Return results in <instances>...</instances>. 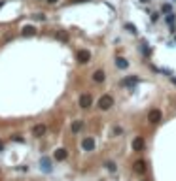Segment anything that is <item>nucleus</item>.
<instances>
[{
  "label": "nucleus",
  "instance_id": "1",
  "mask_svg": "<svg viewBox=\"0 0 176 181\" xmlns=\"http://www.w3.org/2000/svg\"><path fill=\"white\" fill-rule=\"evenodd\" d=\"M97 104H98V108H101L102 111H106V109H110L112 106H114V98H112L110 94H102Z\"/></svg>",
  "mask_w": 176,
  "mask_h": 181
},
{
  "label": "nucleus",
  "instance_id": "2",
  "mask_svg": "<svg viewBox=\"0 0 176 181\" xmlns=\"http://www.w3.org/2000/svg\"><path fill=\"white\" fill-rule=\"evenodd\" d=\"M148 121H150L152 124H155L161 121V109H150L148 111Z\"/></svg>",
  "mask_w": 176,
  "mask_h": 181
},
{
  "label": "nucleus",
  "instance_id": "3",
  "mask_svg": "<svg viewBox=\"0 0 176 181\" xmlns=\"http://www.w3.org/2000/svg\"><path fill=\"white\" fill-rule=\"evenodd\" d=\"M82 149L83 151H95V138H83L82 140Z\"/></svg>",
  "mask_w": 176,
  "mask_h": 181
},
{
  "label": "nucleus",
  "instance_id": "4",
  "mask_svg": "<svg viewBox=\"0 0 176 181\" xmlns=\"http://www.w3.org/2000/svg\"><path fill=\"white\" fill-rule=\"evenodd\" d=\"M138 83H140V78H136V75H131V78H125V79L121 81V85H123V87L133 89V87H136Z\"/></svg>",
  "mask_w": 176,
  "mask_h": 181
},
{
  "label": "nucleus",
  "instance_id": "5",
  "mask_svg": "<svg viewBox=\"0 0 176 181\" xmlns=\"http://www.w3.org/2000/svg\"><path fill=\"white\" fill-rule=\"evenodd\" d=\"M76 57H78V62H82V64H87V62L91 60V53H89L87 49H80Z\"/></svg>",
  "mask_w": 176,
  "mask_h": 181
},
{
  "label": "nucleus",
  "instance_id": "6",
  "mask_svg": "<svg viewBox=\"0 0 176 181\" xmlns=\"http://www.w3.org/2000/svg\"><path fill=\"white\" fill-rule=\"evenodd\" d=\"M91 104H93V98H91V94H80V108L87 109V108H91Z\"/></svg>",
  "mask_w": 176,
  "mask_h": 181
},
{
  "label": "nucleus",
  "instance_id": "7",
  "mask_svg": "<svg viewBox=\"0 0 176 181\" xmlns=\"http://www.w3.org/2000/svg\"><path fill=\"white\" fill-rule=\"evenodd\" d=\"M138 51L144 55V57H150L152 55V49L148 47V41L146 40H140V44H138Z\"/></svg>",
  "mask_w": 176,
  "mask_h": 181
},
{
  "label": "nucleus",
  "instance_id": "8",
  "mask_svg": "<svg viewBox=\"0 0 176 181\" xmlns=\"http://www.w3.org/2000/svg\"><path fill=\"white\" fill-rule=\"evenodd\" d=\"M46 124H34V127H32V136H36V138H42V136H44L46 134Z\"/></svg>",
  "mask_w": 176,
  "mask_h": 181
},
{
  "label": "nucleus",
  "instance_id": "9",
  "mask_svg": "<svg viewBox=\"0 0 176 181\" xmlns=\"http://www.w3.org/2000/svg\"><path fill=\"white\" fill-rule=\"evenodd\" d=\"M144 145H146V142H144V138H135L133 140V151H142L144 149Z\"/></svg>",
  "mask_w": 176,
  "mask_h": 181
},
{
  "label": "nucleus",
  "instance_id": "10",
  "mask_svg": "<svg viewBox=\"0 0 176 181\" xmlns=\"http://www.w3.org/2000/svg\"><path fill=\"white\" fill-rule=\"evenodd\" d=\"M53 157H55V161H65V158L68 157V151H66L65 147H59L57 151H55V155H53Z\"/></svg>",
  "mask_w": 176,
  "mask_h": 181
},
{
  "label": "nucleus",
  "instance_id": "11",
  "mask_svg": "<svg viewBox=\"0 0 176 181\" xmlns=\"http://www.w3.org/2000/svg\"><path fill=\"white\" fill-rule=\"evenodd\" d=\"M133 170H135L136 173H144L146 172V162L144 161H136L135 164H133Z\"/></svg>",
  "mask_w": 176,
  "mask_h": 181
},
{
  "label": "nucleus",
  "instance_id": "12",
  "mask_svg": "<svg viewBox=\"0 0 176 181\" xmlns=\"http://www.w3.org/2000/svg\"><path fill=\"white\" fill-rule=\"evenodd\" d=\"M116 66L119 70H125V68H129V60L123 59V57H116Z\"/></svg>",
  "mask_w": 176,
  "mask_h": 181
},
{
  "label": "nucleus",
  "instance_id": "13",
  "mask_svg": "<svg viewBox=\"0 0 176 181\" xmlns=\"http://www.w3.org/2000/svg\"><path fill=\"white\" fill-rule=\"evenodd\" d=\"M83 128V121L82 119H78V121H72V124H70V130L74 132V134H78V132Z\"/></svg>",
  "mask_w": 176,
  "mask_h": 181
},
{
  "label": "nucleus",
  "instance_id": "14",
  "mask_svg": "<svg viewBox=\"0 0 176 181\" xmlns=\"http://www.w3.org/2000/svg\"><path fill=\"white\" fill-rule=\"evenodd\" d=\"M40 166H42V170H44V172H51V161H49L47 157H44L40 161Z\"/></svg>",
  "mask_w": 176,
  "mask_h": 181
},
{
  "label": "nucleus",
  "instance_id": "15",
  "mask_svg": "<svg viewBox=\"0 0 176 181\" xmlns=\"http://www.w3.org/2000/svg\"><path fill=\"white\" fill-rule=\"evenodd\" d=\"M104 78H106V75H104V72H102V70L93 72V81H95V83H102V81H104Z\"/></svg>",
  "mask_w": 176,
  "mask_h": 181
},
{
  "label": "nucleus",
  "instance_id": "16",
  "mask_svg": "<svg viewBox=\"0 0 176 181\" xmlns=\"http://www.w3.org/2000/svg\"><path fill=\"white\" fill-rule=\"evenodd\" d=\"M34 34H36V29H34V26H23V36H34Z\"/></svg>",
  "mask_w": 176,
  "mask_h": 181
},
{
  "label": "nucleus",
  "instance_id": "17",
  "mask_svg": "<svg viewBox=\"0 0 176 181\" xmlns=\"http://www.w3.org/2000/svg\"><path fill=\"white\" fill-rule=\"evenodd\" d=\"M57 40H61V41H68V32H65V30H57Z\"/></svg>",
  "mask_w": 176,
  "mask_h": 181
},
{
  "label": "nucleus",
  "instance_id": "18",
  "mask_svg": "<svg viewBox=\"0 0 176 181\" xmlns=\"http://www.w3.org/2000/svg\"><path fill=\"white\" fill-rule=\"evenodd\" d=\"M104 166H106V170H110V172H116V170H117V166H116V162H112V161H108V162H104Z\"/></svg>",
  "mask_w": 176,
  "mask_h": 181
},
{
  "label": "nucleus",
  "instance_id": "19",
  "mask_svg": "<svg viewBox=\"0 0 176 181\" xmlns=\"http://www.w3.org/2000/svg\"><path fill=\"white\" fill-rule=\"evenodd\" d=\"M165 21H167V23L168 25H172L174 23V21H176V15H174V13L171 11V13H167V17H165Z\"/></svg>",
  "mask_w": 176,
  "mask_h": 181
},
{
  "label": "nucleus",
  "instance_id": "20",
  "mask_svg": "<svg viewBox=\"0 0 176 181\" xmlns=\"http://www.w3.org/2000/svg\"><path fill=\"white\" fill-rule=\"evenodd\" d=\"M125 29H127L131 34H136V26L133 25V23H125Z\"/></svg>",
  "mask_w": 176,
  "mask_h": 181
},
{
  "label": "nucleus",
  "instance_id": "21",
  "mask_svg": "<svg viewBox=\"0 0 176 181\" xmlns=\"http://www.w3.org/2000/svg\"><path fill=\"white\" fill-rule=\"evenodd\" d=\"M161 10H163L165 13H171V11H172V6H171V4H163V8H161Z\"/></svg>",
  "mask_w": 176,
  "mask_h": 181
},
{
  "label": "nucleus",
  "instance_id": "22",
  "mask_svg": "<svg viewBox=\"0 0 176 181\" xmlns=\"http://www.w3.org/2000/svg\"><path fill=\"white\" fill-rule=\"evenodd\" d=\"M34 19H38V21H46V15H44V13H36V15H34Z\"/></svg>",
  "mask_w": 176,
  "mask_h": 181
},
{
  "label": "nucleus",
  "instance_id": "23",
  "mask_svg": "<svg viewBox=\"0 0 176 181\" xmlns=\"http://www.w3.org/2000/svg\"><path fill=\"white\" fill-rule=\"evenodd\" d=\"M152 23H155V21H159V13H152Z\"/></svg>",
  "mask_w": 176,
  "mask_h": 181
},
{
  "label": "nucleus",
  "instance_id": "24",
  "mask_svg": "<svg viewBox=\"0 0 176 181\" xmlns=\"http://www.w3.org/2000/svg\"><path fill=\"white\" fill-rule=\"evenodd\" d=\"M13 140H15V142H19V143H23V142H25V140H23L21 136H13Z\"/></svg>",
  "mask_w": 176,
  "mask_h": 181
},
{
  "label": "nucleus",
  "instance_id": "25",
  "mask_svg": "<svg viewBox=\"0 0 176 181\" xmlns=\"http://www.w3.org/2000/svg\"><path fill=\"white\" fill-rule=\"evenodd\" d=\"M171 81H172L174 85H176V75H171Z\"/></svg>",
  "mask_w": 176,
  "mask_h": 181
},
{
  "label": "nucleus",
  "instance_id": "26",
  "mask_svg": "<svg viewBox=\"0 0 176 181\" xmlns=\"http://www.w3.org/2000/svg\"><path fill=\"white\" fill-rule=\"evenodd\" d=\"M46 2H49V4H55V2H59V0H46Z\"/></svg>",
  "mask_w": 176,
  "mask_h": 181
},
{
  "label": "nucleus",
  "instance_id": "27",
  "mask_svg": "<svg viewBox=\"0 0 176 181\" xmlns=\"http://www.w3.org/2000/svg\"><path fill=\"white\" fill-rule=\"evenodd\" d=\"M140 2H142V4H148V2H150V0H140Z\"/></svg>",
  "mask_w": 176,
  "mask_h": 181
},
{
  "label": "nucleus",
  "instance_id": "28",
  "mask_svg": "<svg viewBox=\"0 0 176 181\" xmlns=\"http://www.w3.org/2000/svg\"><path fill=\"white\" fill-rule=\"evenodd\" d=\"M76 2H89V0H76Z\"/></svg>",
  "mask_w": 176,
  "mask_h": 181
},
{
  "label": "nucleus",
  "instance_id": "29",
  "mask_svg": "<svg viewBox=\"0 0 176 181\" xmlns=\"http://www.w3.org/2000/svg\"><path fill=\"white\" fill-rule=\"evenodd\" d=\"M0 151H2V142H0Z\"/></svg>",
  "mask_w": 176,
  "mask_h": 181
},
{
  "label": "nucleus",
  "instance_id": "30",
  "mask_svg": "<svg viewBox=\"0 0 176 181\" xmlns=\"http://www.w3.org/2000/svg\"><path fill=\"white\" fill-rule=\"evenodd\" d=\"M174 40H176V38H174Z\"/></svg>",
  "mask_w": 176,
  "mask_h": 181
}]
</instances>
